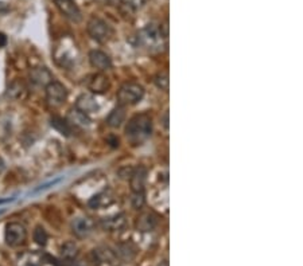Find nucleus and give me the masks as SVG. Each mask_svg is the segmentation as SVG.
Returning <instances> with one entry per match:
<instances>
[{
	"mask_svg": "<svg viewBox=\"0 0 303 266\" xmlns=\"http://www.w3.org/2000/svg\"><path fill=\"white\" fill-rule=\"evenodd\" d=\"M166 39L167 37L162 31V27L155 25H147L136 35L138 43L148 50H161Z\"/></svg>",
	"mask_w": 303,
	"mask_h": 266,
	"instance_id": "2",
	"label": "nucleus"
},
{
	"mask_svg": "<svg viewBox=\"0 0 303 266\" xmlns=\"http://www.w3.org/2000/svg\"><path fill=\"white\" fill-rule=\"evenodd\" d=\"M131 203L134 206V208L136 210H139V208L143 207V204H144V194L143 192H134L131 198Z\"/></svg>",
	"mask_w": 303,
	"mask_h": 266,
	"instance_id": "28",
	"label": "nucleus"
},
{
	"mask_svg": "<svg viewBox=\"0 0 303 266\" xmlns=\"http://www.w3.org/2000/svg\"><path fill=\"white\" fill-rule=\"evenodd\" d=\"M153 133V121L148 114H136L128 121L125 135L128 141L134 146H139L146 141Z\"/></svg>",
	"mask_w": 303,
	"mask_h": 266,
	"instance_id": "1",
	"label": "nucleus"
},
{
	"mask_svg": "<svg viewBox=\"0 0 303 266\" xmlns=\"http://www.w3.org/2000/svg\"><path fill=\"white\" fill-rule=\"evenodd\" d=\"M59 12L65 16L66 19H69L72 22L78 23L82 19L80 8L77 7V4L74 3V0H53Z\"/></svg>",
	"mask_w": 303,
	"mask_h": 266,
	"instance_id": "8",
	"label": "nucleus"
},
{
	"mask_svg": "<svg viewBox=\"0 0 303 266\" xmlns=\"http://www.w3.org/2000/svg\"><path fill=\"white\" fill-rule=\"evenodd\" d=\"M144 95V89L136 82H127L117 91V101L120 106L135 105Z\"/></svg>",
	"mask_w": 303,
	"mask_h": 266,
	"instance_id": "3",
	"label": "nucleus"
},
{
	"mask_svg": "<svg viewBox=\"0 0 303 266\" xmlns=\"http://www.w3.org/2000/svg\"><path fill=\"white\" fill-rule=\"evenodd\" d=\"M7 44V37L3 33H0V47H3Z\"/></svg>",
	"mask_w": 303,
	"mask_h": 266,
	"instance_id": "29",
	"label": "nucleus"
},
{
	"mask_svg": "<svg viewBox=\"0 0 303 266\" xmlns=\"http://www.w3.org/2000/svg\"><path fill=\"white\" fill-rule=\"evenodd\" d=\"M3 211H4V210H0V214H2V212H3Z\"/></svg>",
	"mask_w": 303,
	"mask_h": 266,
	"instance_id": "35",
	"label": "nucleus"
},
{
	"mask_svg": "<svg viewBox=\"0 0 303 266\" xmlns=\"http://www.w3.org/2000/svg\"><path fill=\"white\" fill-rule=\"evenodd\" d=\"M154 82L157 85L158 88L161 90L167 91L168 90V74L167 73H159L155 78H154Z\"/></svg>",
	"mask_w": 303,
	"mask_h": 266,
	"instance_id": "27",
	"label": "nucleus"
},
{
	"mask_svg": "<svg viewBox=\"0 0 303 266\" xmlns=\"http://www.w3.org/2000/svg\"><path fill=\"white\" fill-rule=\"evenodd\" d=\"M114 202H115L114 194L111 192L110 190H105V191H101V192L97 194V195H95V197L92 198L91 201L88 202V204L91 208L99 210V208L108 207V206H111Z\"/></svg>",
	"mask_w": 303,
	"mask_h": 266,
	"instance_id": "18",
	"label": "nucleus"
},
{
	"mask_svg": "<svg viewBox=\"0 0 303 266\" xmlns=\"http://www.w3.org/2000/svg\"><path fill=\"white\" fill-rule=\"evenodd\" d=\"M77 254H78V248H77V245L74 242H66L62 246V255L66 259L73 261L77 257Z\"/></svg>",
	"mask_w": 303,
	"mask_h": 266,
	"instance_id": "24",
	"label": "nucleus"
},
{
	"mask_svg": "<svg viewBox=\"0 0 303 266\" xmlns=\"http://www.w3.org/2000/svg\"><path fill=\"white\" fill-rule=\"evenodd\" d=\"M72 231L77 238H86L95 231V222L89 216H78L72 222Z\"/></svg>",
	"mask_w": 303,
	"mask_h": 266,
	"instance_id": "9",
	"label": "nucleus"
},
{
	"mask_svg": "<svg viewBox=\"0 0 303 266\" xmlns=\"http://www.w3.org/2000/svg\"><path fill=\"white\" fill-rule=\"evenodd\" d=\"M30 80L38 86H48L53 81V74L46 67H34L30 71Z\"/></svg>",
	"mask_w": 303,
	"mask_h": 266,
	"instance_id": "19",
	"label": "nucleus"
},
{
	"mask_svg": "<svg viewBox=\"0 0 303 266\" xmlns=\"http://www.w3.org/2000/svg\"><path fill=\"white\" fill-rule=\"evenodd\" d=\"M163 127H164V129H168V113L167 112L164 113V117H163Z\"/></svg>",
	"mask_w": 303,
	"mask_h": 266,
	"instance_id": "31",
	"label": "nucleus"
},
{
	"mask_svg": "<svg viewBox=\"0 0 303 266\" xmlns=\"http://www.w3.org/2000/svg\"><path fill=\"white\" fill-rule=\"evenodd\" d=\"M76 109H78L80 112L86 114V116H91V114H95L99 112V104L96 102L93 95L82 94L77 99Z\"/></svg>",
	"mask_w": 303,
	"mask_h": 266,
	"instance_id": "12",
	"label": "nucleus"
},
{
	"mask_svg": "<svg viewBox=\"0 0 303 266\" xmlns=\"http://www.w3.org/2000/svg\"><path fill=\"white\" fill-rule=\"evenodd\" d=\"M12 199H0V204H4V203H8V202H11Z\"/></svg>",
	"mask_w": 303,
	"mask_h": 266,
	"instance_id": "33",
	"label": "nucleus"
},
{
	"mask_svg": "<svg viewBox=\"0 0 303 266\" xmlns=\"http://www.w3.org/2000/svg\"><path fill=\"white\" fill-rule=\"evenodd\" d=\"M4 171V161L2 160V157H0V174Z\"/></svg>",
	"mask_w": 303,
	"mask_h": 266,
	"instance_id": "32",
	"label": "nucleus"
},
{
	"mask_svg": "<svg viewBox=\"0 0 303 266\" xmlns=\"http://www.w3.org/2000/svg\"><path fill=\"white\" fill-rule=\"evenodd\" d=\"M131 180V188L132 192H143L144 191V186H146L147 180V170L144 167L134 168L132 175L129 178Z\"/></svg>",
	"mask_w": 303,
	"mask_h": 266,
	"instance_id": "16",
	"label": "nucleus"
},
{
	"mask_svg": "<svg viewBox=\"0 0 303 266\" xmlns=\"http://www.w3.org/2000/svg\"><path fill=\"white\" fill-rule=\"evenodd\" d=\"M115 254H116L117 259L125 261V262H131L134 261L138 254V249L132 242H120L116 245L115 249Z\"/></svg>",
	"mask_w": 303,
	"mask_h": 266,
	"instance_id": "13",
	"label": "nucleus"
},
{
	"mask_svg": "<svg viewBox=\"0 0 303 266\" xmlns=\"http://www.w3.org/2000/svg\"><path fill=\"white\" fill-rule=\"evenodd\" d=\"M50 124L51 127L54 128V129H57L61 135L70 136V133H72V127H70V124L66 120H62L61 117H51Z\"/></svg>",
	"mask_w": 303,
	"mask_h": 266,
	"instance_id": "22",
	"label": "nucleus"
},
{
	"mask_svg": "<svg viewBox=\"0 0 303 266\" xmlns=\"http://www.w3.org/2000/svg\"><path fill=\"white\" fill-rule=\"evenodd\" d=\"M129 11H138L146 4V0H119Z\"/></svg>",
	"mask_w": 303,
	"mask_h": 266,
	"instance_id": "26",
	"label": "nucleus"
},
{
	"mask_svg": "<svg viewBox=\"0 0 303 266\" xmlns=\"http://www.w3.org/2000/svg\"><path fill=\"white\" fill-rule=\"evenodd\" d=\"M91 258L96 266H116L117 262V257L114 250L105 246L93 249L91 253Z\"/></svg>",
	"mask_w": 303,
	"mask_h": 266,
	"instance_id": "7",
	"label": "nucleus"
},
{
	"mask_svg": "<svg viewBox=\"0 0 303 266\" xmlns=\"http://www.w3.org/2000/svg\"><path fill=\"white\" fill-rule=\"evenodd\" d=\"M162 266H168V265H167V262H166V261H164V263H163V265H162Z\"/></svg>",
	"mask_w": 303,
	"mask_h": 266,
	"instance_id": "34",
	"label": "nucleus"
},
{
	"mask_svg": "<svg viewBox=\"0 0 303 266\" xmlns=\"http://www.w3.org/2000/svg\"><path fill=\"white\" fill-rule=\"evenodd\" d=\"M8 11V6L6 3H0V15L6 14Z\"/></svg>",
	"mask_w": 303,
	"mask_h": 266,
	"instance_id": "30",
	"label": "nucleus"
},
{
	"mask_svg": "<svg viewBox=\"0 0 303 266\" xmlns=\"http://www.w3.org/2000/svg\"><path fill=\"white\" fill-rule=\"evenodd\" d=\"M89 62H91L92 67L99 70L100 73L112 67V61H111L110 55L100 50H93L89 53Z\"/></svg>",
	"mask_w": 303,
	"mask_h": 266,
	"instance_id": "10",
	"label": "nucleus"
},
{
	"mask_svg": "<svg viewBox=\"0 0 303 266\" xmlns=\"http://www.w3.org/2000/svg\"><path fill=\"white\" fill-rule=\"evenodd\" d=\"M68 99V90L61 82L51 81L46 86V102L50 108H59Z\"/></svg>",
	"mask_w": 303,
	"mask_h": 266,
	"instance_id": "6",
	"label": "nucleus"
},
{
	"mask_svg": "<svg viewBox=\"0 0 303 266\" xmlns=\"http://www.w3.org/2000/svg\"><path fill=\"white\" fill-rule=\"evenodd\" d=\"M136 229L142 233L153 231L158 226V216L154 212H142L136 219Z\"/></svg>",
	"mask_w": 303,
	"mask_h": 266,
	"instance_id": "15",
	"label": "nucleus"
},
{
	"mask_svg": "<svg viewBox=\"0 0 303 266\" xmlns=\"http://www.w3.org/2000/svg\"><path fill=\"white\" fill-rule=\"evenodd\" d=\"M125 226H127V219H125L124 214H119V215L111 216V218H105L101 221V227L105 231H110V233L121 231Z\"/></svg>",
	"mask_w": 303,
	"mask_h": 266,
	"instance_id": "17",
	"label": "nucleus"
},
{
	"mask_svg": "<svg viewBox=\"0 0 303 266\" xmlns=\"http://www.w3.org/2000/svg\"><path fill=\"white\" fill-rule=\"evenodd\" d=\"M33 238L37 245H39V246H46L49 239L48 231H46L42 226H37L35 227V230H34Z\"/></svg>",
	"mask_w": 303,
	"mask_h": 266,
	"instance_id": "23",
	"label": "nucleus"
},
{
	"mask_svg": "<svg viewBox=\"0 0 303 266\" xmlns=\"http://www.w3.org/2000/svg\"><path fill=\"white\" fill-rule=\"evenodd\" d=\"M88 34L91 35L92 39H95L96 42L100 43H105L106 40H110L112 37V29L106 22H104L100 18H92L88 22Z\"/></svg>",
	"mask_w": 303,
	"mask_h": 266,
	"instance_id": "4",
	"label": "nucleus"
},
{
	"mask_svg": "<svg viewBox=\"0 0 303 266\" xmlns=\"http://www.w3.org/2000/svg\"><path fill=\"white\" fill-rule=\"evenodd\" d=\"M68 123L70 124V127H77V128H88L91 125V118L89 116L84 114L82 112H80L78 109H72L68 114Z\"/></svg>",
	"mask_w": 303,
	"mask_h": 266,
	"instance_id": "20",
	"label": "nucleus"
},
{
	"mask_svg": "<svg viewBox=\"0 0 303 266\" xmlns=\"http://www.w3.org/2000/svg\"><path fill=\"white\" fill-rule=\"evenodd\" d=\"M124 120H125L124 106L119 105L117 108H115V109L111 112V114L108 116V118H106V124L112 128H119L123 123H124Z\"/></svg>",
	"mask_w": 303,
	"mask_h": 266,
	"instance_id": "21",
	"label": "nucleus"
},
{
	"mask_svg": "<svg viewBox=\"0 0 303 266\" xmlns=\"http://www.w3.org/2000/svg\"><path fill=\"white\" fill-rule=\"evenodd\" d=\"M25 90V86H23L22 82H12L10 86H8V91L7 95L8 97H11V99H19L20 95H22V91Z\"/></svg>",
	"mask_w": 303,
	"mask_h": 266,
	"instance_id": "25",
	"label": "nucleus"
},
{
	"mask_svg": "<svg viewBox=\"0 0 303 266\" xmlns=\"http://www.w3.org/2000/svg\"><path fill=\"white\" fill-rule=\"evenodd\" d=\"M86 86H88V89L92 93L101 94V93H105L110 89V80H108V77L104 76L102 73L92 74L88 78V81H86Z\"/></svg>",
	"mask_w": 303,
	"mask_h": 266,
	"instance_id": "11",
	"label": "nucleus"
},
{
	"mask_svg": "<svg viewBox=\"0 0 303 266\" xmlns=\"http://www.w3.org/2000/svg\"><path fill=\"white\" fill-rule=\"evenodd\" d=\"M4 239L6 244L11 248H19L27 239V231L22 223L10 222L6 226V233H4Z\"/></svg>",
	"mask_w": 303,
	"mask_h": 266,
	"instance_id": "5",
	"label": "nucleus"
},
{
	"mask_svg": "<svg viewBox=\"0 0 303 266\" xmlns=\"http://www.w3.org/2000/svg\"><path fill=\"white\" fill-rule=\"evenodd\" d=\"M44 262L45 254L39 252H25L16 258V266H42Z\"/></svg>",
	"mask_w": 303,
	"mask_h": 266,
	"instance_id": "14",
	"label": "nucleus"
}]
</instances>
